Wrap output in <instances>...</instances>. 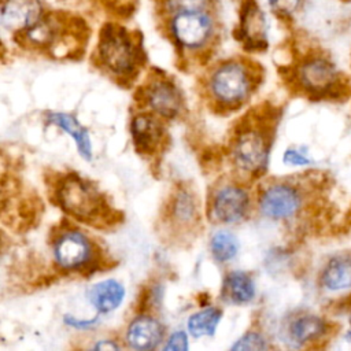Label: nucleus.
<instances>
[{
    "instance_id": "bb28decb",
    "label": "nucleus",
    "mask_w": 351,
    "mask_h": 351,
    "mask_svg": "<svg viewBox=\"0 0 351 351\" xmlns=\"http://www.w3.org/2000/svg\"><path fill=\"white\" fill-rule=\"evenodd\" d=\"M95 348H99V350H103V348H114V350H117V348H118V346H117V344H114V343H111V341L103 340V341L97 343V344L95 346Z\"/></svg>"
},
{
    "instance_id": "4468645a",
    "label": "nucleus",
    "mask_w": 351,
    "mask_h": 351,
    "mask_svg": "<svg viewBox=\"0 0 351 351\" xmlns=\"http://www.w3.org/2000/svg\"><path fill=\"white\" fill-rule=\"evenodd\" d=\"M330 332L329 322L315 314H302L289 324V337L298 344L318 341Z\"/></svg>"
},
{
    "instance_id": "7ed1b4c3",
    "label": "nucleus",
    "mask_w": 351,
    "mask_h": 351,
    "mask_svg": "<svg viewBox=\"0 0 351 351\" xmlns=\"http://www.w3.org/2000/svg\"><path fill=\"white\" fill-rule=\"evenodd\" d=\"M62 207L78 219H92L103 208L100 193L80 177H67L58 189Z\"/></svg>"
},
{
    "instance_id": "aec40b11",
    "label": "nucleus",
    "mask_w": 351,
    "mask_h": 351,
    "mask_svg": "<svg viewBox=\"0 0 351 351\" xmlns=\"http://www.w3.org/2000/svg\"><path fill=\"white\" fill-rule=\"evenodd\" d=\"M221 310L215 307L204 308L199 313H195L188 319V330L192 336H211L215 332V328L221 319Z\"/></svg>"
},
{
    "instance_id": "39448f33",
    "label": "nucleus",
    "mask_w": 351,
    "mask_h": 351,
    "mask_svg": "<svg viewBox=\"0 0 351 351\" xmlns=\"http://www.w3.org/2000/svg\"><path fill=\"white\" fill-rule=\"evenodd\" d=\"M171 33L185 48L202 47L213 33V21L207 10L178 11L170 21Z\"/></svg>"
},
{
    "instance_id": "9b49d317",
    "label": "nucleus",
    "mask_w": 351,
    "mask_h": 351,
    "mask_svg": "<svg viewBox=\"0 0 351 351\" xmlns=\"http://www.w3.org/2000/svg\"><path fill=\"white\" fill-rule=\"evenodd\" d=\"M41 19L38 0H5L1 7V23L10 30L29 29Z\"/></svg>"
},
{
    "instance_id": "0eeeda50",
    "label": "nucleus",
    "mask_w": 351,
    "mask_h": 351,
    "mask_svg": "<svg viewBox=\"0 0 351 351\" xmlns=\"http://www.w3.org/2000/svg\"><path fill=\"white\" fill-rule=\"evenodd\" d=\"M267 143L258 132H244L237 138L233 149L236 163L248 171L262 170L267 162Z\"/></svg>"
},
{
    "instance_id": "a211bd4d",
    "label": "nucleus",
    "mask_w": 351,
    "mask_h": 351,
    "mask_svg": "<svg viewBox=\"0 0 351 351\" xmlns=\"http://www.w3.org/2000/svg\"><path fill=\"white\" fill-rule=\"evenodd\" d=\"M48 119L51 123L58 125L60 129H63L75 140L78 151L85 159L89 160L92 158V144H90L89 133L73 115L63 114V112H53V114H49Z\"/></svg>"
},
{
    "instance_id": "6ab92c4d",
    "label": "nucleus",
    "mask_w": 351,
    "mask_h": 351,
    "mask_svg": "<svg viewBox=\"0 0 351 351\" xmlns=\"http://www.w3.org/2000/svg\"><path fill=\"white\" fill-rule=\"evenodd\" d=\"M225 293L229 300L234 303L250 302L255 295V285L252 278L243 271H233L225 280Z\"/></svg>"
},
{
    "instance_id": "b1692460",
    "label": "nucleus",
    "mask_w": 351,
    "mask_h": 351,
    "mask_svg": "<svg viewBox=\"0 0 351 351\" xmlns=\"http://www.w3.org/2000/svg\"><path fill=\"white\" fill-rule=\"evenodd\" d=\"M265 348H267L265 337L254 332L244 335L232 346V350H265Z\"/></svg>"
},
{
    "instance_id": "f257e3e1",
    "label": "nucleus",
    "mask_w": 351,
    "mask_h": 351,
    "mask_svg": "<svg viewBox=\"0 0 351 351\" xmlns=\"http://www.w3.org/2000/svg\"><path fill=\"white\" fill-rule=\"evenodd\" d=\"M296 80L300 89L315 99L344 100L351 95L350 80L321 49L303 56L296 66Z\"/></svg>"
},
{
    "instance_id": "9d476101",
    "label": "nucleus",
    "mask_w": 351,
    "mask_h": 351,
    "mask_svg": "<svg viewBox=\"0 0 351 351\" xmlns=\"http://www.w3.org/2000/svg\"><path fill=\"white\" fill-rule=\"evenodd\" d=\"M248 208V195L239 186H223L214 197L213 210L218 221L233 223L241 219Z\"/></svg>"
},
{
    "instance_id": "f3484780",
    "label": "nucleus",
    "mask_w": 351,
    "mask_h": 351,
    "mask_svg": "<svg viewBox=\"0 0 351 351\" xmlns=\"http://www.w3.org/2000/svg\"><path fill=\"white\" fill-rule=\"evenodd\" d=\"M89 298L93 303V306L101 311L108 313L115 310L123 300L125 289L123 287L115 281V280H106L99 284H96L90 292Z\"/></svg>"
},
{
    "instance_id": "20e7f679",
    "label": "nucleus",
    "mask_w": 351,
    "mask_h": 351,
    "mask_svg": "<svg viewBox=\"0 0 351 351\" xmlns=\"http://www.w3.org/2000/svg\"><path fill=\"white\" fill-rule=\"evenodd\" d=\"M210 86L218 100L233 104L248 96L251 90V77L241 63L228 62L215 70Z\"/></svg>"
},
{
    "instance_id": "5701e85b",
    "label": "nucleus",
    "mask_w": 351,
    "mask_h": 351,
    "mask_svg": "<svg viewBox=\"0 0 351 351\" xmlns=\"http://www.w3.org/2000/svg\"><path fill=\"white\" fill-rule=\"evenodd\" d=\"M304 0H269L271 10L280 16H293L303 5Z\"/></svg>"
},
{
    "instance_id": "a878e982",
    "label": "nucleus",
    "mask_w": 351,
    "mask_h": 351,
    "mask_svg": "<svg viewBox=\"0 0 351 351\" xmlns=\"http://www.w3.org/2000/svg\"><path fill=\"white\" fill-rule=\"evenodd\" d=\"M188 348V339H186V333L182 332V330H178V332H174L166 346H165V350H181V351H185Z\"/></svg>"
},
{
    "instance_id": "393cba45",
    "label": "nucleus",
    "mask_w": 351,
    "mask_h": 351,
    "mask_svg": "<svg viewBox=\"0 0 351 351\" xmlns=\"http://www.w3.org/2000/svg\"><path fill=\"white\" fill-rule=\"evenodd\" d=\"M282 160L291 166H307L311 163V159L298 148H288L282 155Z\"/></svg>"
},
{
    "instance_id": "2eb2a0df",
    "label": "nucleus",
    "mask_w": 351,
    "mask_h": 351,
    "mask_svg": "<svg viewBox=\"0 0 351 351\" xmlns=\"http://www.w3.org/2000/svg\"><path fill=\"white\" fill-rule=\"evenodd\" d=\"M149 106L160 115L171 118L178 114L181 107V97L176 86L167 81L154 82L147 92Z\"/></svg>"
},
{
    "instance_id": "ddd939ff",
    "label": "nucleus",
    "mask_w": 351,
    "mask_h": 351,
    "mask_svg": "<svg viewBox=\"0 0 351 351\" xmlns=\"http://www.w3.org/2000/svg\"><path fill=\"white\" fill-rule=\"evenodd\" d=\"M241 38L250 48L266 45V19L254 0H247L241 12Z\"/></svg>"
},
{
    "instance_id": "423d86ee",
    "label": "nucleus",
    "mask_w": 351,
    "mask_h": 351,
    "mask_svg": "<svg viewBox=\"0 0 351 351\" xmlns=\"http://www.w3.org/2000/svg\"><path fill=\"white\" fill-rule=\"evenodd\" d=\"M303 206V195L291 184H274L263 191L259 199L261 213L271 219L293 218Z\"/></svg>"
},
{
    "instance_id": "1a4fd4ad",
    "label": "nucleus",
    "mask_w": 351,
    "mask_h": 351,
    "mask_svg": "<svg viewBox=\"0 0 351 351\" xmlns=\"http://www.w3.org/2000/svg\"><path fill=\"white\" fill-rule=\"evenodd\" d=\"M319 287L329 293H341L351 289V254L343 252L330 256L321 269Z\"/></svg>"
},
{
    "instance_id": "cd10ccee",
    "label": "nucleus",
    "mask_w": 351,
    "mask_h": 351,
    "mask_svg": "<svg viewBox=\"0 0 351 351\" xmlns=\"http://www.w3.org/2000/svg\"><path fill=\"white\" fill-rule=\"evenodd\" d=\"M350 325H351V314H350Z\"/></svg>"
},
{
    "instance_id": "6e6552de",
    "label": "nucleus",
    "mask_w": 351,
    "mask_h": 351,
    "mask_svg": "<svg viewBox=\"0 0 351 351\" xmlns=\"http://www.w3.org/2000/svg\"><path fill=\"white\" fill-rule=\"evenodd\" d=\"M56 262L64 269H75L85 265L90 258V244L80 232L62 234L53 247Z\"/></svg>"
},
{
    "instance_id": "f8f14e48",
    "label": "nucleus",
    "mask_w": 351,
    "mask_h": 351,
    "mask_svg": "<svg viewBox=\"0 0 351 351\" xmlns=\"http://www.w3.org/2000/svg\"><path fill=\"white\" fill-rule=\"evenodd\" d=\"M163 337L160 322L152 317L134 318L126 332V341L132 348L149 350L155 348Z\"/></svg>"
},
{
    "instance_id": "dca6fc26",
    "label": "nucleus",
    "mask_w": 351,
    "mask_h": 351,
    "mask_svg": "<svg viewBox=\"0 0 351 351\" xmlns=\"http://www.w3.org/2000/svg\"><path fill=\"white\" fill-rule=\"evenodd\" d=\"M162 134L158 121L148 114L137 115L132 122V136L137 148L143 152L152 151Z\"/></svg>"
},
{
    "instance_id": "4be33fe9",
    "label": "nucleus",
    "mask_w": 351,
    "mask_h": 351,
    "mask_svg": "<svg viewBox=\"0 0 351 351\" xmlns=\"http://www.w3.org/2000/svg\"><path fill=\"white\" fill-rule=\"evenodd\" d=\"M167 11H192V10H207L210 0H165Z\"/></svg>"
},
{
    "instance_id": "412c9836",
    "label": "nucleus",
    "mask_w": 351,
    "mask_h": 351,
    "mask_svg": "<svg viewBox=\"0 0 351 351\" xmlns=\"http://www.w3.org/2000/svg\"><path fill=\"white\" fill-rule=\"evenodd\" d=\"M211 252L214 258L219 262L230 261L236 256L239 250V243L234 234L226 230L217 232L211 239Z\"/></svg>"
},
{
    "instance_id": "f03ea898",
    "label": "nucleus",
    "mask_w": 351,
    "mask_h": 351,
    "mask_svg": "<svg viewBox=\"0 0 351 351\" xmlns=\"http://www.w3.org/2000/svg\"><path fill=\"white\" fill-rule=\"evenodd\" d=\"M99 58L110 71L125 75L133 71L137 62V51L125 29L107 26L100 36Z\"/></svg>"
}]
</instances>
